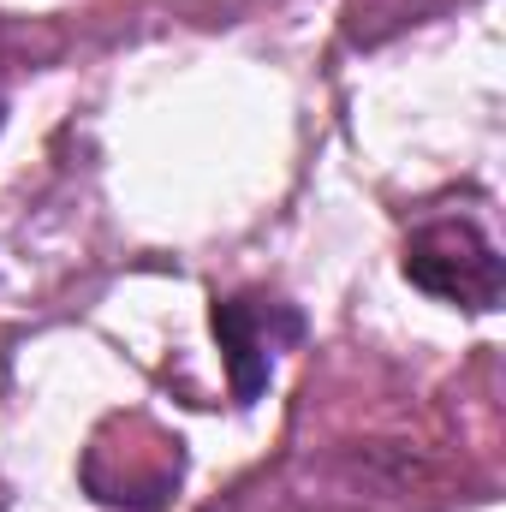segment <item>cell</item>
Here are the masks:
<instances>
[{
    "label": "cell",
    "instance_id": "6da1fadb",
    "mask_svg": "<svg viewBox=\"0 0 506 512\" xmlns=\"http://www.w3.org/2000/svg\"><path fill=\"white\" fill-rule=\"evenodd\" d=\"M78 483L114 512H167L185 483V441L143 411H114L96 423L78 459Z\"/></svg>",
    "mask_w": 506,
    "mask_h": 512
},
{
    "label": "cell",
    "instance_id": "7a4b0ae2",
    "mask_svg": "<svg viewBox=\"0 0 506 512\" xmlns=\"http://www.w3.org/2000/svg\"><path fill=\"white\" fill-rule=\"evenodd\" d=\"M405 280L441 304L459 310H501L506 292V262L483 221L471 215H423L405 239Z\"/></svg>",
    "mask_w": 506,
    "mask_h": 512
},
{
    "label": "cell",
    "instance_id": "3957f363",
    "mask_svg": "<svg viewBox=\"0 0 506 512\" xmlns=\"http://www.w3.org/2000/svg\"><path fill=\"white\" fill-rule=\"evenodd\" d=\"M304 334H310L304 310L274 292L215 298V340H221V358L233 376V405H256V393L268 387V370H274V352L298 346Z\"/></svg>",
    "mask_w": 506,
    "mask_h": 512
},
{
    "label": "cell",
    "instance_id": "277c9868",
    "mask_svg": "<svg viewBox=\"0 0 506 512\" xmlns=\"http://www.w3.org/2000/svg\"><path fill=\"white\" fill-rule=\"evenodd\" d=\"M0 512H6V483H0Z\"/></svg>",
    "mask_w": 506,
    "mask_h": 512
},
{
    "label": "cell",
    "instance_id": "5b68a950",
    "mask_svg": "<svg viewBox=\"0 0 506 512\" xmlns=\"http://www.w3.org/2000/svg\"><path fill=\"white\" fill-rule=\"evenodd\" d=\"M0 114H6V102H0Z\"/></svg>",
    "mask_w": 506,
    "mask_h": 512
}]
</instances>
